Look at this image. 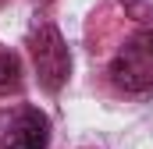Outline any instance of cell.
I'll use <instances>...</instances> for the list:
<instances>
[{
	"mask_svg": "<svg viewBox=\"0 0 153 149\" xmlns=\"http://www.w3.org/2000/svg\"><path fill=\"white\" fill-rule=\"evenodd\" d=\"M50 121L36 107H14L0 114V149H46Z\"/></svg>",
	"mask_w": 153,
	"mask_h": 149,
	"instance_id": "3957f363",
	"label": "cell"
},
{
	"mask_svg": "<svg viewBox=\"0 0 153 149\" xmlns=\"http://www.w3.org/2000/svg\"><path fill=\"white\" fill-rule=\"evenodd\" d=\"M111 82L121 92L153 89V29H139L121 43L111 60Z\"/></svg>",
	"mask_w": 153,
	"mask_h": 149,
	"instance_id": "6da1fadb",
	"label": "cell"
},
{
	"mask_svg": "<svg viewBox=\"0 0 153 149\" xmlns=\"http://www.w3.org/2000/svg\"><path fill=\"white\" fill-rule=\"evenodd\" d=\"M22 89V60L14 50H0V96H11Z\"/></svg>",
	"mask_w": 153,
	"mask_h": 149,
	"instance_id": "277c9868",
	"label": "cell"
},
{
	"mask_svg": "<svg viewBox=\"0 0 153 149\" xmlns=\"http://www.w3.org/2000/svg\"><path fill=\"white\" fill-rule=\"evenodd\" d=\"M29 53H32V64H36V74L43 82V89L61 92V85L71 74V53H68V43L61 36V29L43 21L32 32V39H29Z\"/></svg>",
	"mask_w": 153,
	"mask_h": 149,
	"instance_id": "7a4b0ae2",
	"label": "cell"
},
{
	"mask_svg": "<svg viewBox=\"0 0 153 149\" xmlns=\"http://www.w3.org/2000/svg\"><path fill=\"white\" fill-rule=\"evenodd\" d=\"M43 4H46V0H43Z\"/></svg>",
	"mask_w": 153,
	"mask_h": 149,
	"instance_id": "5b68a950",
	"label": "cell"
}]
</instances>
